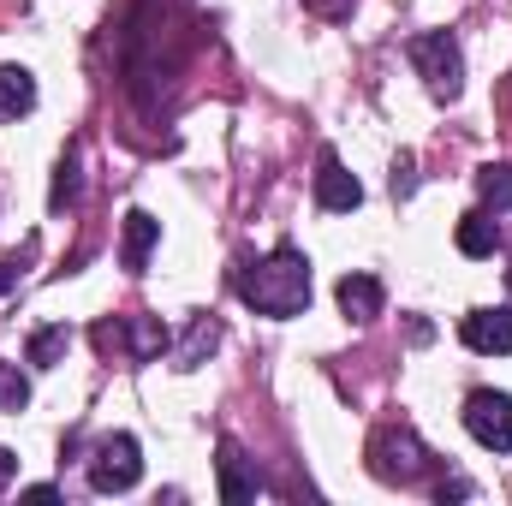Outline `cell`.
Returning <instances> with one entry per match:
<instances>
[{"label": "cell", "mask_w": 512, "mask_h": 506, "mask_svg": "<svg viewBox=\"0 0 512 506\" xmlns=\"http://www.w3.org/2000/svg\"><path fill=\"white\" fill-rule=\"evenodd\" d=\"M24 405H30V381L18 376V364H0V411L18 417Z\"/></svg>", "instance_id": "18"}, {"label": "cell", "mask_w": 512, "mask_h": 506, "mask_svg": "<svg viewBox=\"0 0 512 506\" xmlns=\"http://www.w3.org/2000/svg\"><path fill=\"white\" fill-rule=\"evenodd\" d=\"M334 298H340L346 322H376V316H382V280H376V274H340Z\"/></svg>", "instance_id": "9"}, {"label": "cell", "mask_w": 512, "mask_h": 506, "mask_svg": "<svg viewBox=\"0 0 512 506\" xmlns=\"http://www.w3.org/2000/svg\"><path fill=\"white\" fill-rule=\"evenodd\" d=\"M221 501L227 506H245L256 501V471L245 465V453H239V441H221Z\"/></svg>", "instance_id": "10"}, {"label": "cell", "mask_w": 512, "mask_h": 506, "mask_svg": "<svg viewBox=\"0 0 512 506\" xmlns=\"http://www.w3.org/2000/svg\"><path fill=\"white\" fill-rule=\"evenodd\" d=\"M465 429L489 447V453H512V399L495 387H477L465 399Z\"/></svg>", "instance_id": "6"}, {"label": "cell", "mask_w": 512, "mask_h": 506, "mask_svg": "<svg viewBox=\"0 0 512 506\" xmlns=\"http://www.w3.org/2000/svg\"><path fill=\"white\" fill-rule=\"evenodd\" d=\"M477 197H483V209H512V167L507 161H489V167H477Z\"/></svg>", "instance_id": "14"}, {"label": "cell", "mask_w": 512, "mask_h": 506, "mask_svg": "<svg viewBox=\"0 0 512 506\" xmlns=\"http://www.w3.org/2000/svg\"><path fill=\"white\" fill-rule=\"evenodd\" d=\"M459 334H465L471 352H483V358H507L512 352V310H471Z\"/></svg>", "instance_id": "8"}, {"label": "cell", "mask_w": 512, "mask_h": 506, "mask_svg": "<svg viewBox=\"0 0 512 506\" xmlns=\"http://www.w3.org/2000/svg\"><path fill=\"white\" fill-rule=\"evenodd\" d=\"M66 346H72V328H36L30 346H24V358H30L36 370H54V364L66 358Z\"/></svg>", "instance_id": "15"}, {"label": "cell", "mask_w": 512, "mask_h": 506, "mask_svg": "<svg viewBox=\"0 0 512 506\" xmlns=\"http://www.w3.org/2000/svg\"><path fill=\"white\" fill-rule=\"evenodd\" d=\"M405 54H411L417 78H423L441 102H453V96L465 90V54H459V42H453L447 30H423V36H411Z\"/></svg>", "instance_id": "3"}, {"label": "cell", "mask_w": 512, "mask_h": 506, "mask_svg": "<svg viewBox=\"0 0 512 506\" xmlns=\"http://www.w3.org/2000/svg\"><path fill=\"white\" fill-rule=\"evenodd\" d=\"M96 346L108 358H126V364H149L155 352H167V328L149 322V316H126V322H96Z\"/></svg>", "instance_id": "4"}, {"label": "cell", "mask_w": 512, "mask_h": 506, "mask_svg": "<svg viewBox=\"0 0 512 506\" xmlns=\"http://www.w3.org/2000/svg\"><path fill=\"white\" fill-rule=\"evenodd\" d=\"M12 477H18V459H12V453H6V447H0V495H6V489H12Z\"/></svg>", "instance_id": "21"}, {"label": "cell", "mask_w": 512, "mask_h": 506, "mask_svg": "<svg viewBox=\"0 0 512 506\" xmlns=\"http://www.w3.org/2000/svg\"><path fill=\"white\" fill-rule=\"evenodd\" d=\"M137 477H143L137 441H131V435H108V441L96 447V459H90V489H96V495H126V489H137Z\"/></svg>", "instance_id": "5"}, {"label": "cell", "mask_w": 512, "mask_h": 506, "mask_svg": "<svg viewBox=\"0 0 512 506\" xmlns=\"http://www.w3.org/2000/svg\"><path fill=\"white\" fill-rule=\"evenodd\" d=\"M78 191H84V179H78V155H66L60 167H54V191H48V209L60 215V209H72L78 203Z\"/></svg>", "instance_id": "17"}, {"label": "cell", "mask_w": 512, "mask_h": 506, "mask_svg": "<svg viewBox=\"0 0 512 506\" xmlns=\"http://www.w3.org/2000/svg\"><path fill=\"white\" fill-rule=\"evenodd\" d=\"M316 203H322V209H334V215H346V209H358V203H364L358 173H346L334 149H322V161H316Z\"/></svg>", "instance_id": "7"}, {"label": "cell", "mask_w": 512, "mask_h": 506, "mask_svg": "<svg viewBox=\"0 0 512 506\" xmlns=\"http://www.w3.org/2000/svg\"><path fill=\"white\" fill-rule=\"evenodd\" d=\"M36 108V78L24 66H0V120H18Z\"/></svg>", "instance_id": "13"}, {"label": "cell", "mask_w": 512, "mask_h": 506, "mask_svg": "<svg viewBox=\"0 0 512 506\" xmlns=\"http://www.w3.org/2000/svg\"><path fill=\"white\" fill-rule=\"evenodd\" d=\"M155 239H161V221L143 215V209H131L126 215V239H120V268H126V274H143V262H149V251H155Z\"/></svg>", "instance_id": "11"}, {"label": "cell", "mask_w": 512, "mask_h": 506, "mask_svg": "<svg viewBox=\"0 0 512 506\" xmlns=\"http://www.w3.org/2000/svg\"><path fill=\"white\" fill-rule=\"evenodd\" d=\"M239 298L251 304L256 316H280V322L304 316L310 310V262H304V251L280 245L262 262H245L239 268Z\"/></svg>", "instance_id": "1"}, {"label": "cell", "mask_w": 512, "mask_h": 506, "mask_svg": "<svg viewBox=\"0 0 512 506\" xmlns=\"http://www.w3.org/2000/svg\"><path fill=\"white\" fill-rule=\"evenodd\" d=\"M453 245H459L465 256H495L501 251V221H495V209H471V215L459 221Z\"/></svg>", "instance_id": "12"}, {"label": "cell", "mask_w": 512, "mask_h": 506, "mask_svg": "<svg viewBox=\"0 0 512 506\" xmlns=\"http://www.w3.org/2000/svg\"><path fill=\"white\" fill-rule=\"evenodd\" d=\"M310 12H322V18H346L352 12V0H304Z\"/></svg>", "instance_id": "19"}, {"label": "cell", "mask_w": 512, "mask_h": 506, "mask_svg": "<svg viewBox=\"0 0 512 506\" xmlns=\"http://www.w3.org/2000/svg\"><path fill=\"white\" fill-rule=\"evenodd\" d=\"M215 340H221V328H215L209 316H197V322H191V334H185V346L173 352V364H179V370H197V364H203V352H215Z\"/></svg>", "instance_id": "16"}, {"label": "cell", "mask_w": 512, "mask_h": 506, "mask_svg": "<svg viewBox=\"0 0 512 506\" xmlns=\"http://www.w3.org/2000/svg\"><path fill=\"white\" fill-rule=\"evenodd\" d=\"M370 471L382 483H423L429 477V447L411 423H382L370 435Z\"/></svg>", "instance_id": "2"}, {"label": "cell", "mask_w": 512, "mask_h": 506, "mask_svg": "<svg viewBox=\"0 0 512 506\" xmlns=\"http://www.w3.org/2000/svg\"><path fill=\"white\" fill-rule=\"evenodd\" d=\"M36 251V245H24V256ZM24 256H12V262H0V292H6V286H12V280H18V274H24Z\"/></svg>", "instance_id": "20"}]
</instances>
